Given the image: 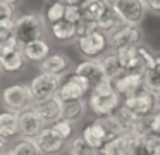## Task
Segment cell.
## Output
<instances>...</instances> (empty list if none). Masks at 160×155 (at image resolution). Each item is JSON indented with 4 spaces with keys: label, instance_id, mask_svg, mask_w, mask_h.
Returning a JSON list of instances; mask_svg holds the SVG:
<instances>
[{
    "label": "cell",
    "instance_id": "cell-1",
    "mask_svg": "<svg viewBox=\"0 0 160 155\" xmlns=\"http://www.w3.org/2000/svg\"><path fill=\"white\" fill-rule=\"evenodd\" d=\"M121 102H122V95L115 90L114 83L110 79H105V81L93 86L88 105L98 117H107L112 116L121 107Z\"/></svg>",
    "mask_w": 160,
    "mask_h": 155
},
{
    "label": "cell",
    "instance_id": "cell-2",
    "mask_svg": "<svg viewBox=\"0 0 160 155\" xmlns=\"http://www.w3.org/2000/svg\"><path fill=\"white\" fill-rule=\"evenodd\" d=\"M45 33V19L40 14H24L16 19L14 36L18 38L19 45L24 47L29 41L40 40Z\"/></svg>",
    "mask_w": 160,
    "mask_h": 155
},
{
    "label": "cell",
    "instance_id": "cell-3",
    "mask_svg": "<svg viewBox=\"0 0 160 155\" xmlns=\"http://www.w3.org/2000/svg\"><path fill=\"white\" fill-rule=\"evenodd\" d=\"M117 54L121 57V62H122L126 71L136 72V74H143V76L155 65V60H157V57H153L141 45L132 47V48H126V50H121Z\"/></svg>",
    "mask_w": 160,
    "mask_h": 155
},
{
    "label": "cell",
    "instance_id": "cell-4",
    "mask_svg": "<svg viewBox=\"0 0 160 155\" xmlns=\"http://www.w3.org/2000/svg\"><path fill=\"white\" fill-rule=\"evenodd\" d=\"M112 7L119 14L122 23L132 26H139L145 21L146 12L150 10L146 0H115Z\"/></svg>",
    "mask_w": 160,
    "mask_h": 155
},
{
    "label": "cell",
    "instance_id": "cell-5",
    "mask_svg": "<svg viewBox=\"0 0 160 155\" xmlns=\"http://www.w3.org/2000/svg\"><path fill=\"white\" fill-rule=\"evenodd\" d=\"M124 107L129 109L138 117H148V116H152V114H155V109H158L157 93H153L152 90H148L145 86V88L139 90L138 93L124 98Z\"/></svg>",
    "mask_w": 160,
    "mask_h": 155
},
{
    "label": "cell",
    "instance_id": "cell-6",
    "mask_svg": "<svg viewBox=\"0 0 160 155\" xmlns=\"http://www.w3.org/2000/svg\"><path fill=\"white\" fill-rule=\"evenodd\" d=\"M141 29L139 26H132V24H124L117 28L115 31H112L108 34V41H110V48L114 52H121L126 48L138 47L141 43Z\"/></svg>",
    "mask_w": 160,
    "mask_h": 155
},
{
    "label": "cell",
    "instance_id": "cell-7",
    "mask_svg": "<svg viewBox=\"0 0 160 155\" xmlns=\"http://www.w3.org/2000/svg\"><path fill=\"white\" fill-rule=\"evenodd\" d=\"M4 102L12 112H24L28 107H33L35 96L29 86L26 85H11L4 90Z\"/></svg>",
    "mask_w": 160,
    "mask_h": 155
},
{
    "label": "cell",
    "instance_id": "cell-8",
    "mask_svg": "<svg viewBox=\"0 0 160 155\" xmlns=\"http://www.w3.org/2000/svg\"><path fill=\"white\" fill-rule=\"evenodd\" d=\"M60 86H62V76L40 72L36 78H33L29 88H31L35 102H36V100H45V98L57 96V91L60 90Z\"/></svg>",
    "mask_w": 160,
    "mask_h": 155
},
{
    "label": "cell",
    "instance_id": "cell-9",
    "mask_svg": "<svg viewBox=\"0 0 160 155\" xmlns=\"http://www.w3.org/2000/svg\"><path fill=\"white\" fill-rule=\"evenodd\" d=\"M90 90H93V85H91L84 76L74 72L72 76H69L67 81L62 83L60 90L57 91V96H59L64 103L72 102V100H83L84 95H86Z\"/></svg>",
    "mask_w": 160,
    "mask_h": 155
},
{
    "label": "cell",
    "instance_id": "cell-10",
    "mask_svg": "<svg viewBox=\"0 0 160 155\" xmlns=\"http://www.w3.org/2000/svg\"><path fill=\"white\" fill-rule=\"evenodd\" d=\"M107 47H110L108 34L103 33L102 29H95L90 34H86V36L78 38V48H79V52L90 59H95L100 54H103V50Z\"/></svg>",
    "mask_w": 160,
    "mask_h": 155
},
{
    "label": "cell",
    "instance_id": "cell-11",
    "mask_svg": "<svg viewBox=\"0 0 160 155\" xmlns=\"http://www.w3.org/2000/svg\"><path fill=\"white\" fill-rule=\"evenodd\" d=\"M33 109L38 112V116L43 119V122H57L64 117V102L59 96H52V98L45 100H36L33 103Z\"/></svg>",
    "mask_w": 160,
    "mask_h": 155
},
{
    "label": "cell",
    "instance_id": "cell-12",
    "mask_svg": "<svg viewBox=\"0 0 160 155\" xmlns=\"http://www.w3.org/2000/svg\"><path fill=\"white\" fill-rule=\"evenodd\" d=\"M43 124H45L43 119L38 116V112L33 107L19 114V131H21L22 138L35 140L40 134V131L43 129Z\"/></svg>",
    "mask_w": 160,
    "mask_h": 155
},
{
    "label": "cell",
    "instance_id": "cell-13",
    "mask_svg": "<svg viewBox=\"0 0 160 155\" xmlns=\"http://www.w3.org/2000/svg\"><path fill=\"white\" fill-rule=\"evenodd\" d=\"M83 138L91 145V147L98 148V150H102V148H103L108 141L115 140V138H112V134L105 129V126L102 124L100 119H95L93 122H90V124H86V126H84Z\"/></svg>",
    "mask_w": 160,
    "mask_h": 155
},
{
    "label": "cell",
    "instance_id": "cell-14",
    "mask_svg": "<svg viewBox=\"0 0 160 155\" xmlns=\"http://www.w3.org/2000/svg\"><path fill=\"white\" fill-rule=\"evenodd\" d=\"M35 140L38 143V147L42 148L43 153H59L64 147V141H66L52 126L43 127Z\"/></svg>",
    "mask_w": 160,
    "mask_h": 155
},
{
    "label": "cell",
    "instance_id": "cell-15",
    "mask_svg": "<svg viewBox=\"0 0 160 155\" xmlns=\"http://www.w3.org/2000/svg\"><path fill=\"white\" fill-rule=\"evenodd\" d=\"M114 86L124 98H128V96L138 93L139 90H143L146 86L145 85V76L136 74V72H126V74L121 76L117 81H114Z\"/></svg>",
    "mask_w": 160,
    "mask_h": 155
},
{
    "label": "cell",
    "instance_id": "cell-16",
    "mask_svg": "<svg viewBox=\"0 0 160 155\" xmlns=\"http://www.w3.org/2000/svg\"><path fill=\"white\" fill-rule=\"evenodd\" d=\"M74 72L84 76L93 86L107 79V76H105V72H103V67H102V62L97 60V59L83 60L81 64H78V67L74 69Z\"/></svg>",
    "mask_w": 160,
    "mask_h": 155
},
{
    "label": "cell",
    "instance_id": "cell-17",
    "mask_svg": "<svg viewBox=\"0 0 160 155\" xmlns=\"http://www.w3.org/2000/svg\"><path fill=\"white\" fill-rule=\"evenodd\" d=\"M100 62H102V67H103V72H105V76H107V79H110L112 83L117 81L121 76H124L126 72H128L124 69V65H122L121 57H119L117 52L103 55V57L100 59Z\"/></svg>",
    "mask_w": 160,
    "mask_h": 155
},
{
    "label": "cell",
    "instance_id": "cell-18",
    "mask_svg": "<svg viewBox=\"0 0 160 155\" xmlns=\"http://www.w3.org/2000/svg\"><path fill=\"white\" fill-rule=\"evenodd\" d=\"M38 67H40V72L62 76L67 71V67H69V59L64 54H50L43 62H40Z\"/></svg>",
    "mask_w": 160,
    "mask_h": 155
},
{
    "label": "cell",
    "instance_id": "cell-19",
    "mask_svg": "<svg viewBox=\"0 0 160 155\" xmlns=\"http://www.w3.org/2000/svg\"><path fill=\"white\" fill-rule=\"evenodd\" d=\"M22 52H24L26 59L31 62H43L47 57L50 55V45L47 43L43 38L35 41H29L28 45L22 47Z\"/></svg>",
    "mask_w": 160,
    "mask_h": 155
},
{
    "label": "cell",
    "instance_id": "cell-20",
    "mask_svg": "<svg viewBox=\"0 0 160 155\" xmlns=\"http://www.w3.org/2000/svg\"><path fill=\"white\" fill-rule=\"evenodd\" d=\"M100 153L102 155H132L131 136H129V134L117 136L115 140L108 141V143L100 150Z\"/></svg>",
    "mask_w": 160,
    "mask_h": 155
},
{
    "label": "cell",
    "instance_id": "cell-21",
    "mask_svg": "<svg viewBox=\"0 0 160 155\" xmlns=\"http://www.w3.org/2000/svg\"><path fill=\"white\" fill-rule=\"evenodd\" d=\"M24 52H22V47L16 48V50L11 52H2L0 54V64H2V69L7 72H16L19 69H22L24 65Z\"/></svg>",
    "mask_w": 160,
    "mask_h": 155
},
{
    "label": "cell",
    "instance_id": "cell-22",
    "mask_svg": "<svg viewBox=\"0 0 160 155\" xmlns=\"http://www.w3.org/2000/svg\"><path fill=\"white\" fill-rule=\"evenodd\" d=\"M19 131V114L12 112V110H5L0 116V136L7 140L18 134Z\"/></svg>",
    "mask_w": 160,
    "mask_h": 155
},
{
    "label": "cell",
    "instance_id": "cell-23",
    "mask_svg": "<svg viewBox=\"0 0 160 155\" xmlns=\"http://www.w3.org/2000/svg\"><path fill=\"white\" fill-rule=\"evenodd\" d=\"M121 24H122V19L119 17V14L115 12V9L112 5H108L107 9H105V12L102 14V17L97 21L98 29H102L107 34H110L112 31H115Z\"/></svg>",
    "mask_w": 160,
    "mask_h": 155
},
{
    "label": "cell",
    "instance_id": "cell-24",
    "mask_svg": "<svg viewBox=\"0 0 160 155\" xmlns=\"http://www.w3.org/2000/svg\"><path fill=\"white\" fill-rule=\"evenodd\" d=\"M107 3L103 0H86V2L81 3V12H83V19L93 21L97 23L98 19L102 17V14L105 12L107 9Z\"/></svg>",
    "mask_w": 160,
    "mask_h": 155
},
{
    "label": "cell",
    "instance_id": "cell-25",
    "mask_svg": "<svg viewBox=\"0 0 160 155\" xmlns=\"http://www.w3.org/2000/svg\"><path fill=\"white\" fill-rule=\"evenodd\" d=\"M52 34L59 41H69L76 38V23H71L67 19H62L59 23L52 24Z\"/></svg>",
    "mask_w": 160,
    "mask_h": 155
},
{
    "label": "cell",
    "instance_id": "cell-26",
    "mask_svg": "<svg viewBox=\"0 0 160 155\" xmlns=\"http://www.w3.org/2000/svg\"><path fill=\"white\" fill-rule=\"evenodd\" d=\"M84 110H86V103L84 100H72V102H66L64 103V117L71 122H78L81 117L84 116Z\"/></svg>",
    "mask_w": 160,
    "mask_h": 155
},
{
    "label": "cell",
    "instance_id": "cell-27",
    "mask_svg": "<svg viewBox=\"0 0 160 155\" xmlns=\"http://www.w3.org/2000/svg\"><path fill=\"white\" fill-rule=\"evenodd\" d=\"M145 85L153 93H157V95L160 93V55L157 57L155 65L145 74Z\"/></svg>",
    "mask_w": 160,
    "mask_h": 155
},
{
    "label": "cell",
    "instance_id": "cell-28",
    "mask_svg": "<svg viewBox=\"0 0 160 155\" xmlns=\"http://www.w3.org/2000/svg\"><path fill=\"white\" fill-rule=\"evenodd\" d=\"M14 155H42V148L38 147L36 140H29V138H22L18 145L14 147Z\"/></svg>",
    "mask_w": 160,
    "mask_h": 155
},
{
    "label": "cell",
    "instance_id": "cell-29",
    "mask_svg": "<svg viewBox=\"0 0 160 155\" xmlns=\"http://www.w3.org/2000/svg\"><path fill=\"white\" fill-rule=\"evenodd\" d=\"M71 155H100V150L91 147L83 136H79L71 143Z\"/></svg>",
    "mask_w": 160,
    "mask_h": 155
},
{
    "label": "cell",
    "instance_id": "cell-30",
    "mask_svg": "<svg viewBox=\"0 0 160 155\" xmlns=\"http://www.w3.org/2000/svg\"><path fill=\"white\" fill-rule=\"evenodd\" d=\"M66 17V2H52L47 7L45 12V19L50 24H55L59 21H62Z\"/></svg>",
    "mask_w": 160,
    "mask_h": 155
},
{
    "label": "cell",
    "instance_id": "cell-31",
    "mask_svg": "<svg viewBox=\"0 0 160 155\" xmlns=\"http://www.w3.org/2000/svg\"><path fill=\"white\" fill-rule=\"evenodd\" d=\"M131 136V147H132V155H150L148 152V147H146L145 140L132 133H128Z\"/></svg>",
    "mask_w": 160,
    "mask_h": 155
},
{
    "label": "cell",
    "instance_id": "cell-32",
    "mask_svg": "<svg viewBox=\"0 0 160 155\" xmlns=\"http://www.w3.org/2000/svg\"><path fill=\"white\" fill-rule=\"evenodd\" d=\"M52 127L64 138V140H69L71 134H72V122L67 121V119H60V121H57V122H53Z\"/></svg>",
    "mask_w": 160,
    "mask_h": 155
},
{
    "label": "cell",
    "instance_id": "cell-33",
    "mask_svg": "<svg viewBox=\"0 0 160 155\" xmlns=\"http://www.w3.org/2000/svg\"><path fill=\"white\" fill-rule=\"evenodd\" d=\"M64 19L71 21V23H79L83 19V12H81V5L78 3H66V17Z\"/></svg>",
    "mask_w": 160,
    "mask_h": 155
},
{
    "label": "cell",
    "instance_id": "cell-34",
    "mask_svg": "<svg viewBox=\"0 0 160 155\" xmlns=\"http://www.w3.org/2000/svg\"><path fill=\"white\" fill-rule=\"evenodd\" d=\"M98 29L97 23H93V21H88V19H81L79 23L76 24V38H81V36H86V34H90L91 31Z\"/></svg>",
    "mask_w": 160,
    "mask_h": 155
},
{
    "label": "cell",
    "instance_id": "cell-35",
    "mask_svg": "<svg viewBox=\"0 0 160 155\" xmlns=\"http://www.w3.org/2000/svg\"><path fill=\"white\" fill-rule=\"evenodd\" d=\"M14 19V5L0 0V23H11Z\"/></svg>",
    "mask_w": 160,
    "mask_h": 155
},
{
    "label": "cell",
    "instance_id": "cell-36",
    "mask_svg": "<svg viewBox=\"0 0 160 155\" xmlns=\"http://www.w3.org/2000/svg\"><path fill=\"white\" fill-rule=\"evenodd\" d=\"M21 45H19L18 38L14 36V34H11V36L7 38H2L0 40V54L2 52H11V50H16V48H19Z\"/></svg>",
    "mask_w": 160,
    "mask_h": 155
},
{
    "label": "cell",
    "instance_id": "cell-37",
    "mask_svg": "<svg viewBox=\"0 0 160 155\" xmlns=\"http://www.w3.org/2000/svg\"><path fill=\"white\" fill-rule=\"evenodd\" d=\"M150 127H152L153 134H158L160 136V110H157L155 114L150 116Z\"/></svg>",
    "mask_w": 160,
    "mask_h": 155
},
{
    "label": "cell",
    "instance_id": "cell-38",
    "mask_svg": "<svg viewBox=\"0 0 160 155\" xmlns=\"http://www.w3.org/2000/svg\"><path fill=\"white\" fill-rule=\"evenodd\" d=\"M148 3V9L153 12H160V0H146Z\"/></svg>",
    "mask_w": 160,
    "mask_h": 155
},
{
    "label": "cell",
    "instance_id": "cell-39",
    "mask_svg": "<svg viewBox=\"0 0 160 155\" xmlns=\"http://www.w3.org/2000/svg\"><path fill=\"white\" fill-rule=\"evenodd\" d=\"M83 2H86V0H66V3H78V5H81Z\"/></svg>",
    "mask_w": 160,
    "mask_h": 155
},
{
    "label": "cell",
    "instance_id": "cell-40",
    "mask_svg": "<svg viewBox=\"0 0 160 155\" xmlns=\"http://www.w3.org/2000/svg\"><path fill=\"white\" fill-rule=\"evenodd\" d=\"M0 155H14V152L12 150H2V153Z\"/></svg>",
    "mask_w": 160,
    "mask_h": 155
},
{
    "label": "cell",
    "instance_id": "cell-41",
    "mask_svg": "<svg viewBox=\"0 0 160 155\" xmlns=\"http://www.w3.org/2000/svg\"><path fill=\"white\" fill-rule=\"evenodd\" d=\"M4 2H9V3H12V5H14V3H18L19 0H4Z\"/></svg>",
    "mask_w": 160,
    "mask_h": 155
},
{
    "label": "cell",
    "instance_id": "cell-42",
    "mask_svg": "<svg viewBox=\"0 0 160 155\" xmlns=\"http://www.w3.org/2000/svg\"><path fill=\"white\" fill-rule=\"evenodd\" d=\"M103 2H105V3H107V5H112V3H114V2H115V0H103Z\"/></svg>",
    "mask_w": 160,
    "mask_h": 155
},
{
    "label": "cell",
    "instance_id": "cell-43",
    "mask_svg": "<svg viewBox=\"0 0 160 155\" xmlns=\"http://www.w3.org/2000/svg\"><path fill=\"white\" fill-rule=\"evenodd\" d=\"M157 102H158V110H160V93L157 95Z\"/></svg>",
    "mask_w": 160,
    "mask_h": 155
},
{
    "label": "cell",
    "instance_id": "cell-44",
    "mask_svg": "<svg viewBox=\"0 0 160 155\" xmlns=\"http://www.w3.org/2000/svg\"><path fill=\"white\" fill-rule=\"evenodd\" d=\"M50 2H66V0H50Z\"/></svg>",
    "mask_w": 160,
    "mask_h": 155
}]
</instances>
